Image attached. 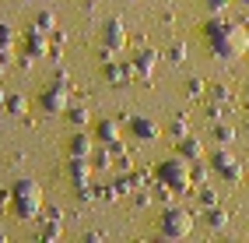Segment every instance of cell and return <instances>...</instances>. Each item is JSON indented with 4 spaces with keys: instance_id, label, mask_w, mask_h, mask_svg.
Listing matches in <instances>:
<instances>
[{
    "instance_id": "cell-28",
    "label": "cell",
    "mask_w": 249,
    "mask_h": 243,
    "mask_svg": "<svg viewBox=\"0 0 249 243\" xmlns=\"http://www.w3.org/2000/svg\"><path fill=\"white\" fill-rule=\"evenodd\" d=\"M0 99H4V95H0Z\"/></svg>"
},
{
    "instance_id": "cell-3",
    "label": "cell",
    "mask_w": 249,
    "mask_h": 243,
    "mask_svg": "<svg viewBox=\"0 0 249 243\" xmlns=\"http://www.w3.org/2000/svg\"><path fill=\"white\" fill-rule=\"evenodd\" d=\"M14 198H18V212L21 215H36V208H39V187L36 183H18Z\"/></svg>"
},
{
    "instance_id": "cell-23",
    "label": "cell",
    "mask_w": 249,
    "mask_h": 243,
    "mask_svg": "<svg viewBox=\"0 0 249 243\" xmlns=\"http://www.w3.org/2000/svg\"><path fill=\"white\" fill-rule=\"evenodd\" d=\"M214 99L225 102V99H228V88H225V85H218V88H214Z\"/></svg>"
},
{
    "instance_id": "cell-18",
    "label": "cell",
    "mask_w": 249,
    "mask_h": 243,
    "mask_svg": "<svg viewBox=\"0 0 249 243\" xmlns=\"http://www.w3.org/2000/svg\"><path fill=\"white\" fill-rule=\"evenodd\" d=\"M25 106H28V102L21 99V95H11V99H7V109H11V113H25Z\"/></svg>"
},
{
    "instance_id": "cell-17",
    "label": "cell",
    "mask_w": 249,
    "mask_h": 243,
    "mask_svg": "<svg viewBox=\"0 0 249 243\" xmlns=\"http://www.w3.org/2000/svg\"><path fill=\"white\" fill-rule=\"evenodd\" d=\"M36 28H39V32H49V28H53V14H49V11H42L39 18H36Z\"/></svg>"
},
{
    "instance_id": "cell-22",
    "label": "cell",
    "mask_w": 249,
    "mask_h": 243,
    "mask_svg": "<svg viewBox=\"0 0 249 243\" xmlns=\"http://www.w3.org/2000/svg\"><path fill=\"white\" fill-rule=\"evenodd\" d=\"M71 120H74V123H85V120H88V113H85V109H74V113H71Z\"/></svg>"
},
{
    "instance_id": "cell-14",
    "label": "cell",
    "mask_w": 249,
    "mask_h": 243,
    "mask_svg": "<svg viewBox=\"0 0 249 243\" xmlns=\"http://www.w3.org/2000/svg\"><path fill=\"white\" fill-rule=\"evenodd\" d=\"M186 95H190V99L204 95V81H200V78H190V81H186Z\"/></svg>"
},
{
    "instance_id": "cell-26",
    "label": "cell",
    "mask_w": 249,
    "mask_h": 243,
    "mask_svg": "<svg viewBox=\"0 0 249 243\" xmlns=\"http://www.w3.org/2000/svg\"><path fill=\"white\" fill-rule=\"evenodd\" d=\"M88 4H95V0H88Z\"/></svg>"
},
{
    "instance_id": "cell-21",
    "label": "cell",
    "mask_w": 249,
    "mask_h": 243,
    "mask_svg": "<svg viewBox=\"0 0 249 243\" xmlns=\"http://www.w3.org/2000/svg\"><path fill=\"white\" fill-rule=\"evenodd\" d=\"M102 138H106V141L116 138V123H102Z\"/></svg>"
},
{
    "instance_id": "cell-4",
    "label": "cell",
    "mask_w": 249,
    "mask_h": 243,
    "mask_svg": "<svg viewBox=\"0 0 249 243\" xmlns=\"http://www.w3.org/2000/svg\"><path fill=\"white\" fill-rule=\"evenodd\" d=\"M214 169H218L228 183H239V180H242V166H239L228 152H218V155H214Z\"/></svg>"
},
{
    "instance_id": "cell-15",
    "label": "cell",
    "mask_w": 249,
    "mask_h": 243,
    "mask_svg": "<svg viewBox=\"0 0 249 243\" xmlns=\"http://www.w3.org/2000/svg\"><path fill=\"white\" fill-rule=\"evenodd\" d=\"M137 67L147 74V71H151L155 67V53H137Z\"/></svg>"
},
{
    "instance_id": "cell-6",
    "label": "cell",
    "mask_w": 249,
    "mask_h": 243,
    "mask_svg": "<svg viewBox=\"0 0 249 243\" xmlns=\"http://www.w3.org/2000/svg\"><path fill=\"white\" fill-rule=\"evenodd\" d=\"M88 152H91V138L81 131V134H74L71 138V155L74 159H88Z\"/></svg>"
},
{
    "instance_id": "cell-25",
    "label": "cell",
    "mask_w": 249,
    "mask_h": 243,
    "mask_svg": "<svg viewBox=\"0 0 249 243\" xmlns=\"http://www.w3.org/2000/svg\"><path fill=\"white\" fill-rule=\"evenodd\" d=\"M246 131H249V120H246Z\"/></svg>"
},
{
    "instance_id": "cell-12",
    "label": "cell",
    "mask_w": 249,
    "mask_h": 243,
    "mask_svg": "<svg viewBox=\"0 0 249 243\" xmlns=\"http://www.w3.org/2000/svg\"><path fill=\"white\" fill-rule=\"evenodd\" d=\"M63 106H67V95H63V92H60V95H56V92H46V109L56 113V109H63Z\"/></svg>"
},
{
    "instance_id": "cell-24",
    "label": "cell",
    "mask_w": 249,
    "mask_h": 243,
    "mask_svg": "<svg viewBox=\"0 0 249 243\" xmlns=\"http://www.w3.org/2000/svg\"><path fill=\"white\" fill-rule=\"evenodd\" d=\"M239 4H242V7H249V0H239Z\"/></svg>"
},
{
    "instance_id": "cell-20",
    "label": "cell",
    "mask_w": 249,
    "mask_h": 243,
    "mask_svg": "<svg viewBox=\"0 0 249 243\" xmlns=\"http://www.w3.org/2000/svg\"><path fill=\"white\" fill-rule=\"evenodd\" d=\"M204 4H207V11H214V14H221L228 4H231V0H204Z\"/></svg>"
},
{
    "instance_id": "cell-2",
    "label": "cell",
    "mask_w": 249,
    "mask_h": 243,
    "mask_svg": "<svg viewBox=\"0 0 249 243\" xmlns=\"http://www.w3.org/2000/svg\"><path fill=\"white\" fill-rule=\"evenodd\" d=\"M190 225H193V219L182 212V208H172V212H165V219H161V233L165 236H186Z\"/></svg>"
},
{
    "instance_id": "cell-27",
    "label": "cell",
    "mask_w": 249,
    "mask_h": 243,
    "mask_svg": "<svg viewBox=\"0 0 249 243\" xmlns=\"http://www.w3.org/2000/svg\"><path fill=\"white\" fill-rule=\"evenodd\" d=\"M246 92H249V85H246Z\"/></svg>"
},
{
    "instance_id": "cell-9",
    "label": "cell",
    "mask_w": 249,
    "mask_h": 243,
    "mask_svg": "<svg viewBox=\"0 0 249 243\" xmlns=\"http://www.w3.org/2000/svg\"><path fill=\"white\" fill-rule=\"evenodd\" d=\"M179 152L186 155V159H200V141H196V138H182Z\"/></svg>"
},
{
    "instance_id": "cell-7",
    "label": "cell",
    "mask_w": 249,
    "mask_h": 243,
    "mask_svg": "<svg viewBox=\"0 0 249 243\" xmlns=\"http://www.w3.org/2000/svg\"><path fill=\"white\" fill-rule=\"evenodd\" d=\"M204 222L211 225V229H225V225H228V215L221 212V208H211V212L204 215Z\"/></svg>"
},
{
    "instance_id": "cell-1",
    "label": "cell",
    "mask_w": 249,
    "mask_h": 243,
    "mask_svg": "<svg viewBox=\"0 0 249 243\" xmlns=\"http://www.w3.org/2000/svg\"><path fill=\"white\" fill-rule=\"evenodd\" d=\"M249 28H239V25H228L218 39H214V53L218 57H242L246 46H249Z\"/></svg>"
},
{
    "instance_id": "cell-8",
    "label": "cell",
    "mask_w": 249,
    "mask_h": 243,
    "mask_svg": "<svg viewBox=\"0 0 249 243\" xmlns=\"http://www.w3.org/2000/svg\"><path fill=\"white\" fill-rule=\"evenodd\" d=\"M161 176H165V180H176L179 187H186V173H182L179 162H176V166H161Z\"/></svg>"
},
{
    "instance_id": "cell-13",
    "label": "cell",
    "mask_w": 249,
    "mask_h": 243,
    "mask_svg": "<svg viewBox=\"0 0 249 243\" xmlns=\"http://www.w3.org/2000/svg\"><path fill=\"white\" fill-rule=\"evenodd\" d=\"M28 53H32V57H42V53H46L42 36H32V32H28Z\"/></svg>"
},
{
    "instance_id": "cell-10",
    "label": "cell",
    "mask_w": 249,
    "mask_h": 243,
    "mask_svg": "<svg viewBox=\"0 0 249 243\" xmlns=\"http://www.w3.org/2000/svg\"><path fill=\"white\" fill-rule=\"evenodd\" d=\"M134 134H137V138H147V141H151V138H155L158 131H155V123H151V120H134Z\"/></svg>"
},
{
    "instance_id": "cell-11",
    "label": "cell",
    "mask_w": 249,
    "mask_h": 243,
    "mask_svg": "<svg viewBox=\"0 0 249 243\" xmlns=\"http://www.w3.org/2000/svg\"><path fill=\"white\" fill-rule=\"evenodd\" d=\"M71 176L77 180V187H85L81 180H85V176H88V162H85V159H74V162H71Z\"/></svg>"
},
{
    "instance_id": "cell-5",
    "label": "cell",
    "mask_w": 249,
    "mask_h": 243,
    "mask_svg": "<svg viewBox=\"0 0 249 243\" xmlns=\"http://www.w3.org/2000/svg\"><path fill=\"white\" fill-rule=\"evenodd\" d=\"M123 39H126V32H123V25L120 21H109L106 25V46H109V50H120V46H123Z\"/></svg>"
},
{
    "instance_id": "cell-16",
    "label": "cell",
    "mask_w": 249,
    "mask_h": 243,
    "mask_svg": "<svg viewBox=\"0 0 249 243\" xmlns=\"http://www.w3.org/2000/svg\"><path fill=\"white\" fill-rule=\"evenodd\" d=\"M214 138H218V141L225 144V141L235 138V131H231V127H225V123H218V127H214Z\"/></svg>"
},
{
    "instance_id": "cell-19",
    "label": "cell",
    "mask_w": 249,
    "mask_h": 243,
    "mask_svg": "<svg viewBox=\"0 0 249 243\" xmlns=\"http://www.w3.org/2000/svg\"><path fill=\"white\" fill-rule=\"evenodd\" d=\"M200 201H204L207 208H214V204H218V194H214L211 187H204V190H200Z\"/></svg>"
}]
</instances>
